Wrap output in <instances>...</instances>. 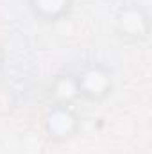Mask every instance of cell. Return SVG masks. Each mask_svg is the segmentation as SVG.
<instances>
[{
    "mask_svg": "<svg viewBox=\"0 0 152 154\" xmlns=\"http://www.w3.org/2000/svg\"><path fill=\"white\" fill-rule=\"evenodd\" d=\"M81 129V116L74 106L50 104L43 115V133L54 143H65L77 136Z\"/></svg>",
    "mask_w": 152,
    "mask_h": 154,
    "instance_id": "cell-3",
    "label": "cell"
},
{
    "mask_svg": "<svg viewBox=\"0 0 152 154\" xmlns=\"http://www.w3.org/2000/svg\"><path fill=\"white\" fill-rule=\"evenodd\" d=\"M77 84L81 99L100 104L111 97L114 90V77L109 66L104 63H88L81 72H77Z\"/></svg>",
    "mask_w": 152,
    "mask_h": 154,
    "instance_id": "cell-2",
    "label": "cell"
},
{
    "mask_svg": "<svg viewBox=\"0 0 152 154\" xmlns=\"http://www.w3.org/2000/svg\"><path fill=\"white\" fill-rule=\"evenodd\" d=\"M29 9L43 23H57L70 14L74 0H29Z\"/></svg>",
    "mask_w": 152,
    "mask_h": 154,
    "instance_id": "cell-5",
    "label": "cell"
},
{
    "mask_svg": "<svg viewBox=\"0 0 152 154\" xmlns=\"http://www.w3.org/2000/svg\"><path fill=\"white\" fill-rule=\"evenodd\" d=\"M48 100L50 104H66L74 106L81 99L79 95V84H77V74L74 72H59L52 77L48 84Z\"/></svg>",
    "mask_w": 152,
    "mask_h": 154,
    "instance_id": "cell-4",
    "label": "cell"
},
{
    "mask_svg": "<svg viewBox=\"0 0 152 154\" xmlns=\"http://www.w3.org/2000/svg\"><path fill=\"white\" fill-rule=\"evenodd\" d=\"M4 65H5V50H4V47L0 45V72H2Z\"/></svg>",
    "mask_w": 152,
    "mask_h": 154,
    "instance_id": "cell-6",
    "label": "cell"
},
{
    "mask_svg": "<svg viewBox=\"0 0 152 154\" xmlns=\"http://www.w3.org/2000/svg\"><path fill=\"white\" fill-rule=\"evenodd\" d=\"M114 34L125 43H143L150 36L149 11L138 2L122 4L114 13Z\"/></svg>",
    "mask_w": 152,
    "mask_h": 154,
    "instance_id": "cell-1",
    "label": "cell"
}]
</instances>
